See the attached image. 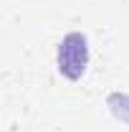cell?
<instances>
[{
  "instance_id": "obj_1",
  "label": "cell",
  "mask_w": 129,
  "mask_h": 132,
  "mask_svg": "<svg viewBox=\"0 0 129 132\" xmlns=\"http://www.w3.org/2000/svg\"><path fill=\"white\" fill-rule=\"evenodd\" d=\"M86 64H89V41H86V36L79 31L66 33L58 43V71L66 79L76 81V79L84 76Z\"/></svg>"
}]
</instances>
